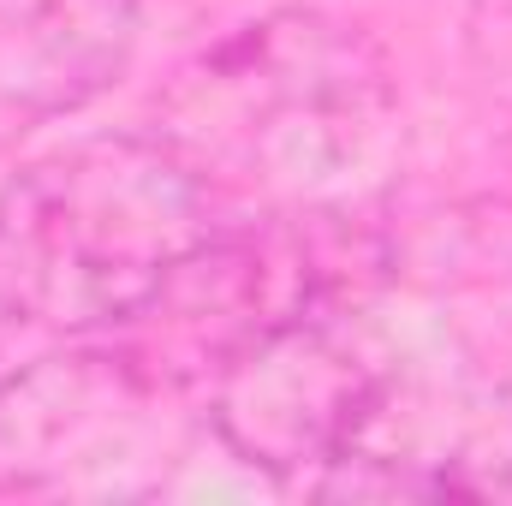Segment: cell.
I'll use <instances>...</instances> for the list:
<instances>
[{"instance_id": "obj_2", "label": "cell", "mask_w": 512, "mask_h": 506, "mask_svg": "<svg viewBox=\"0 0 512 506\" xmlns=\"http://www.w3.org/2000/svg\"><path fill=\"white\" fill-rule=\"evenodd\" d=\"M221 221L161 131H102L0 185V310L12 328L114 334Z\"/></svg>"}, {"instance_id": "obj_3", "label": "cell", "mask_w": 512, "mask_h": 506, "mask_svg": "<svg viewBox=\"0 0 512 506\" xmlns=\"http://www.w3.org/2000/svg\"><path fill=\"white\" fill-rule=\"evenodd\" d=\"M387 262L393 245L364 215L316 203L262 209L245 221L221 215L143 298V310L114 328V346L179 399L209 393L280 328L358 310Z\"/></svg>"}, {"instance_id": "obj_6", "label": "cell", "mask_w": 512, "mask_h": 506, "mask_svg": "<svg viewBox=\"0 0 512 506\" xmlns=\"http://www.w3.org/2000/svg\"><path fill=\"white\" fill-rule=\"evenodd\" d=\"M137 48V0H0V143L96 102Z\"/></svg>"}, {"instance_id": "obj_7", "label": "cell", "mask_w": 512, "mask_h": 506, "mask_svg": "<svg viewBox=\"0 0 512 506\" xmlns=\"http://www.w3.org/2000/svg\"><path fill=\"white\" fill-rule=\"evenodd\" d=\"M441 495L465 501H512V405L489 411L453 453H441Z\"/></svg>"}, {"instance_id": "obj_4", "label": "cell", "mask_w": 512, "mask_h": 506, "mask_svg": "<svg viewBox=\"0 0 512 506\" xmlns=\"http://www.w3.org/2000/svg\"><path fill=\"white\" fill-rule=\"evenodd\" d=\"M399 405V358L352 310H328L280 328L215 381L209 429L233 459L316 489L328 471L382 447Z\"/></svg>"}, {"instance_id": "obj_5", "label": "cell", "mask_w": 512, "mask_h": 506, "mask_svg": "<svg viewBox=\"0 0 512 506\" xmlns=\"http://www.w3.org/2000/svg\"><path fill=\"white\" fill-rule=\"evenodd\" d=\"M173 399L114 340L0 376V495H155L143 465L173 453Z\"/></svg>"}, {"instance_id": "obj_1", "label": "cell", "mask_w": 512, "mask_h": 506, "mask_svg": "<svg viewBox=\"0 0 512 506\" xmlns=\"http://www.w3.org/2000/svg\"><path fill=\"white\" fill-rule=\"evenodd\" d=\"M393 120L382 48L328 12L286 6L203 48L161 96L155 131L215 191L262 209L310 203L352 173Z\"/></svg>"}]
</instances>
